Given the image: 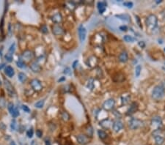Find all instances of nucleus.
Returning a JSON list of instances; mask_svg holds the SVG:
<instances>
[{"instance_id":"4c0bfd02","label":"nucleus","mask_w":165,"mask_h":145,"mask_svg":"<svg viewBox=\"0 0 165 145\" xmlns=\"http://www.w3.org/2000/svg\"><path fill=\"white\" fill-rule=\"evenodd\" d=\"M64 73L65 75H71V68L70 67H65V70H64Z\"/></svg>"},{"instance_id":"f8f14e48","label":"nucleus","mask_w":165,"mask_h":145,"mask_svg":"<svg viewBox=\"0 0 165 145\" xmlns=\"http://www.w3.org/2000/svg\"><path fill=\"white\" fill-rule=\"evenodd\" d=\"M76 139L79 144H81V145H85L89 142V138L84 134H79V136H77Z\"/></svg>"},{"instance_id":"2eb2a0df","label":"nucleus","mask_w":165,"mask_h":145,"mask_svg":"<svg viewBox=\"0 0 165 145\" xmlns=\"http://www.w3.org/2000/svg\"><path fill=\"white\" fill-rule=\"evenodd\" d=\"M53 33L55 35H60L64 33V29L59 25H54L53 26Z\"/></svg>"},{"instance_id":"7ed1b4c3","label":"nucleus","mask_w":165,"mask_h":145,"mask_svg":"<svg viewBox=\"0 0 165 145\" xmlns=\"http://www.w3.org/2000/svg\"><path fill=\"white\" fill-rule=\"evenodd\" d=\"M129 127L132 130H136L139 127L143 126V122L140 119H136V118H132L129 123Z\"/></svg>"},{"instance_id":"1a4fd4ad","label":"nucleus","mask_w":165,"mask_h":145,"mask_svg":"<svg viewBox=\"0 0 165 145\" xmlns=\"http://www.w3.org/2000/svg\"><path fill=\"white\" fill-rule=\"evenodd\" d=\"M78 32H79V40L81 43H83L86 38V35H87V30L86 29L82 26H79L78 29Z\"/></svg>"},{"instance_id":"5fc2aeb1","label":"nucleus","mask_w":165,"mask_h":145,"mask_svg":"<svg viewBox=\"0 0 165 145\" xmlns=\"http://www.w3.org/2000/svg\"><path fill=\"white\" fill-rule=\"evenodd\" d=\"M1 84H2V82H1V80H0V86H1Z\"/></svg>"},{"instance_id":"a878e982","label":"nucleus","mask_w":165,"mask_h":145,"mask_svg":"<svg viewBox=\"0 0 165 145\" xmlns=\"http://www.w3.org/2000/svg\"><path fill=\"white\" fill-rule=\"evenodd\" d=\"M94 79H89L87 81V87L89 89H93L94 88Z\"/></svg>"},{"instance_id":"6e6552de","label":"nucleus","mask_w":165,"mask_h":145,"mask_svg":"<svg viewBox=\"0 0 165 145\" xmlns=\"http://www.w3.org/2000/svg\"><path fill=\"white\" fill-rule=\"evenodd\" d=\"M30 85H31L32 88L36 92H39L43 89V86H42L41 82L38 79H32L30 81Z\"/></svg>"},{"instance_id":"c756f323","label":"nucleus","mask_w":165,"mask_h":145,"mask_svg":"<svg viewBox=\"0 0 165 145\" xmlns=\"http://www.w3.org/2000/svg\"><path fill=\"white\" fill-rule=\"evenodd\" d=\"M141 70H142V66L140 65H138L136 68H135V75H136V77H139L141 73Z\"/></svg>"},{"instance_id":"6e6d98bb","label":"nucleus","mask_w":165,"mask_h":145,"mask_svg":"<svg viewBox=\"0 0 165 145\" xmlns=\"http://www.w3.org/2000/svg\"><path fill=\"white\" fill-rule=\"evenodd\" d=\"M164 51H165V48H164Z\"/></svg>"},{"instance_id":"37998d69","label":"nucleus","mask_w":165,"mask_h":145,"mask_svg":"<svg viewBox=\"0 0 165 145\" xmlns=\"http://www.w3.org/2000/svg\"><path fill=\"white\" fill-rule=\"evenodd\" d=\"M119 29H120V30H121V31H123V32H126L127 30H128V27H127V26H125V25L120 26L119 27Z\"/></svg>"},{"instance_id":"473e14b6","label":"nucleus","mask_w":165,"mask_h":145,"mask_svg":"<svg viewBox=\"0 0 165 145\" xmlns=\"http://www.w3.org/2000/svg\"><path fill=\"white\" fill-rule=\"evenodd\" d=\"M10 127L13 131H16V128H17V123L15 119H13L11 122V124H10Z\"/></svg>"},{"instance_id":"72a5a7b5","label":"nucleus","mask_w":165,"mask_h":145,"mask_svg":"<svg viewBox=\"0 0 165 145\" xmlns=\"http://www.w3.org/2000/svg\"><path fill=\"white\" fill-rule=\"evenodd\" d=\"M62 118L65 121H67L70 119V115L67 112H63L62 114Z\"/></svg>"},{"instance_id":"e433bc0d","label":"nucleus","mask_w":165,"mask_h":145,"mask_svg":"<svg viewBox=\"0 0 165 145\" xmlns=\"http://www.w3.org/2000/svg\"><path fill=\"white\" fill-rule=\"evenodd\" d=\"M123 5L125 6V7H128V8H132L133 7V6H134V4H133V2H124L123 3Z\"/></svg>"},{"instance_id":"f03ea898","label":"nucleus","mask_w":165,"mask_h":145,"mask_svg":"<svg viewBox=\"0 0 165 145\" xmlns=\"http://www.w3.org/2000/svg\"><path fill=\"white\" fill-rule=\"evenodd\" d=\"M157 23H158V18H157V16L154 14H151L147 16V19H146V25L147 26L151 29L152 30H153L156 26H157Z\"/></svg>"},{"instance_id":"c9c22d12","label":"nucleus","mask_w":165,"mask_h":145,"mask_svg":"<svg viewBox=\"0 0 165 145\" xmlns=\"http://www.w3.org/2000/svg\"><path fill=\"white\" fill-rule=\"evenodd\" d=\"M33 134H34V131H33L32 128L29 129L27 132V136L28 138H32V137L33 136Z\"/></svg>"},{"instance_id":"8fccbe9b","label":"nucleus","mask_w":165,"mask_h":145,"mask_svg":"<svg viewBox=\"0 0 165 145\" xmlns=\"http://www.w3.org/2000/svg\"><path fill=\"white\" fill-rule=\"evenodd\" d=\"M31 145H37V142L35 141H32V143H31Z\"/></svg>"},{"instance_id":"de8ad7c7","label":"nucleus","mask_w":165,"mask_h":145,"mask_svg":"<svg viewBox=\"0 0 165 145\" xmlns=\"http://www.w3.org/2000/svg\"><path fill=\"white\" fill-rule=\"evenodd\" d=\"M78 63H79V61H78V60H76V61H75V62L73 63V68H74V69H75V68L76 67V66H77Z\"/></svg>"},{"instance_id":"f3484780","label":"nucleus","mask_w":165,"mask_h":145,"mask_svg":"<svg viewBox=\"0 0 165 145\" xmlns=\"http://www.w3.org/2000/svg\"><path fill=\"white\" fill-rule=\"evenodd\" d=\"M107 2H98V4H97V6H98V11L101 14L103 13L104 11L106 10V8H107Z\"/></svg>"},{"instance_id":"58836bf2","label":"nucleus","mask_w":165,"mask_h":145,"mask_svg":"<svg viewBox=\"0 0 165 145\" xmlns=\"http://www.w3.org/2000/svg\"><path fill=\"white\" fill-rule=\"evenodd\" d=\"M40 31H41L43 33L46 34V33L48 32V28L46 27V25H43V26H42L41 28H40Z\"/></svg>"},{"instance_id":"f704fd0d","label":"nucleus","mask_w":165,"mask_h":145,"mask_svg":"<svg viewBox=\"0 0 165 145\" xmlns=\"http://www.w3.org/2000/svg\"><path fill=\"white\" fill-rule=\"evenodd\" d=\"M15 51H16V43H13L11 45H10V47L8 50V52L10 53V54H13V53L15 52Z\"/></svg>"},{"instance_id":"5701e85b","label":"nucleus","mask_w":165,"mask_h":145,"mask_svg":"<svg viewBox=\"0 0 165 145\" xmlns=\"http://www.w3.org/2000/svg\"><path fill=\"white\" fill-rule=\"evenodd\" d=\"M18 80H19L20 82L24 83L27 81V76L24 73H19L18 75Z\"/></svg>"},{"instance_id":"49530a36","label":"nucleus","mask_w":165,"mask_h":145,"mask_svg":"<svg viewBox=\"0 0 165 145\" xmlns=\"http://www.w3.org/2000/svg\"><path fill=\"white\" fill-rule=\"evenodd\" d=\"M135 18H136V20L137 21V23H138V25L140 28H142V25H141V23H140V19L137 16H135Z\"/></svg>"},{"instance_id":"9b49d317","label":"nucleus","mask_w":165,"mask_h":145,"mask_svg":"<svg viewBox=\"0 0 165 145\" xmlns=\"http://www.w3.org/2000/svg\"><path fill=\"white\" fill-rule=\"evenodd\" d=\"M34 53L30 50H26L22 54V57L26 61H30L34 58Z\"/></svg>"},{"instance_id":"bb28decb","label":"nucleus","mask_w":165,"mask_h":145,"mask_svg":"<svg viewBox=\"0 0 165 145\" xmlns=\"http://www.w3.org/2000/svg\"><path fill=\"white\" fill-rule=\"evenodd\" d=\"M98 136L101 139H106L107 136V134L106 133V132L103 131H101V130H99V131H98Z\"/></svg>"},{"instance_id":"7c9ffc66","label":"nucleus","mask_w":165,"mask_h":145,"mask_svg":"<svg viewBox=\"0 0 165 145\" xmlns=\"http://www.w3.org/2000/svg\"><path fill=\"white\" fill-rule=\"evenodd\" d=\"M4 57H5V59H6V60L7 61V62H11L13 61V54H10V53H9V52L5 54Z\"/></svg>"},{"instance_id":"dca6fc26","label":"nucleus","mask_w":165,"mask_h":145,"mask_svg":"<svg viewBox=\"0 0 165 145\" xmlns=\"http://www.w3.org/2000/svg\"><path fill=\"white\" fill-rule=\"evenodd\" d=\"M51 20L54 23H55V24H59V23H61L62 21V16L61 13H57L54 14V16L51 17Z\"/></svg>"},{"instance_id":"4d7b16f0","label":"nucleus","mask_w":165,"mask_h":145,"mask_svg":"<svg viewBox=\"0 0 165 145\" xmlns=\"http://www.w3.org/2000/svg\"><path fill=\"white\" fill-rule=\"evenodd\" d=\"M164 65H165V63H164Z\"/></svg>"},{"instance_id":"b1692460","label":"nucleus","mask_w":165,"mask_h":145,"mask_svg":"<svg viewBox=\"0 0 165 145\" xmlns=\"http://www.w3.org/2000/svg\"><path fill=\"white\" fill-rule=\"evenodd\" d=\"M123 40L125 42H128V43H134L135 41V38L129 35H125L123 37Z\"/></svg>"},{"instance_id":"ea45409f","label":"nucleus","mask_w":165,"mask_h":145,"mask_svg":"<svg viewBox=\"0 0 165 145\" xmlns=\"http://www.w3.org/2000/svg\"><path fill=\"white\" fill-rule=\"evenodd\" d=\"M22 109H23V111H24V112H27V113L30 112V109H29V108L28 107L27 105H22Z\"/></svg>"},{"instance_id":"c85d7f7f","label":"nucleus","mask_w":165,"mask_h":145,"mask_svg":"<svg viewBox=\"0 0 165 145\" xmlns=\"http://www.w3.org/2000/svg\"><path fill=\"white\" fill-rule=\"evenodd\" d=\"M121 100H122V104L123 105H126L129 103L130 101V96L127 95V96H124L121 97Z\"/></svg>"},{"instance_id":"f257e3e1","label":"nucleus","mask_w":165,"mask_h":145,"mask_svg":"<svg viewBox=\"0 0 165 145\" xmlns=\"http://www.w3.org/2000/svg\"><path fill=\"white\" fill-rule=\"evenodd\" d=\"M165 94V87L164 83L155 87L152 92V97L156 101H159Z\"/></svg>"},{"instance_id":"39448f33","label":"nucleus","mask_w":165,"mask_h":145,"mask_svg":"<svg viewBox=\"0 0 165 145\" xmlns=\"http://www.w3.org/2000/svg\"><path fill=\"white\" fill-rule=\"evenodd\" d=\"M153 136L156 145H161L163 144L164 141V137L161 135V131L160 130H156L153 132Z\"/></svg>"},{"instance_id":"6ab92c4d","label":"nucleus","mask_w":165,"mask_h":145,"mask_svg":"<svg viewBox=\"0 0 165 145\" xmlns=\"http://www.w3.org/2000/svg\"><path fill=\"white\" fill-rule=\"evenodd\" d=\"M4 73L5 74L8 76L10 78H12L13 76L15 75V71L14 69L11 67V66H7L4 69Z\"/></svg>"},{"instance_id":"ddd939ff","label":"nucleus","mask_w":165,"mask_h":145,"mask_svg":"<svg viewBox=\"0 0 165 145\" xmlns=\"http://www.w3.org/2000/svg\"><path fill=\"white\" fill-rule=\"evenodd\" d=\"M87 64L89 67H94L96 66L97 64H98V59L94 56L90 57L89 58H88Z\"/></svg>"},{"instance_id":"864d4df0","label":"nucleus","mask_w":165,"mask_h":145,"mask_svg":"<svg viewBox=\"0 0 165 145\" xmlns=\"http://www.w3.org/2000/svg\"><path fill=\"white\" fill-rule=\"evenodd\" d=\"M4 66V64H2V65H0V69H2V68Z\"/></svg>"},{"instance_id":"423d86ee","label":"nucleus","mask_w":165,"mask_h":145,"mask_svg":"<svg viewBox=\"0 0 165 145\" xmlns=\"http://www.w3.org/2000/svg\"><path fill=\"white\" fill-rule=\"evenodd\" d=\"M4 87L5 89L7 90V92L8 93V95L10 97H14L15 95H16V92H15V89L13 88V87L12 86V84L10 83V82L7 80V79H4Z\"/></svg>"},{"instance_id":"9d476101","label":"nucleus","mask_w":165,"mask_h":145,"mask_svg":"<svg viewBox=\"0 0 165 145\" xmlns=\"http://www.w3.org/2000/svg\"><path fill=\"white\" fill-rule=\"evenodd\" d=\"M123 127V123L120 120H116L113 123L112 125V128H113V131L116 133H118L119 131H120Z\"/></svg>"},{"instance_id":"79ce46f5","label":"nucleus","mask_w":165,"mask_h":145,"mask_svg":"<svg viewBox=\"0 0 165 145\" xmlns=\"http://www.w3.org/2000/svg\"><path fill=\"white\" fill-rule=\"evenodd\" d=\"M5 106V101L3 98H0V107L4 108Z\"/></svg>"},{"instance_id":"0eeeda50","label":"nucleus","mask_w":165,"mask_h":145,"mask_svg":"<svg viewBox=\"0 0 165 145\" xmlns=\"http://www.w3.org/2000/svg\"><path fill=\"white\" fill-rule=\"evenodd\" d=\"M161 124H162V121H161V117H154L151 119V125L153 127L155 128L154 131L160 130Z\"/></svg>"},{"instance_id":"a18cd8bd","label":"nucleus","mask_w":165,"mask_h":145,"mask_svg":"<svg viewBox=\"0 0 165 145\" xmlns=\"http://www.w3.org/2000/svg\"><path fill=\"white\" fill-rule=\"evenodd\" d=\"M138 44H139V46H140L141 48H142L145 47V42H143V41H139Z\"/></svg>"},{"instance_id":"603ef678","label":"nucleus","mask_w":165,"mask_h":145,"mask_svg":"<svg viewBox=\"0 0 165 145\" xmlns=\"http://www.w3.org/2000/svg\"><path fill=\"white\" fill-rule=\"evenodd\" d=\"M10 145H16V143H15V141H12L10 142Z\"/></svg>"},{"instance_id":"aec40b11","label":"nucleus","mask_w":165,"mask_h":145,"mask_svg":"<svg viewBox=\"0 0 165 145\" xmlns=\"http://www.w3.org/2000/svg\"><path fill=\"white\" fill-rule=\"evenodd\" d=\"M100 125L104 127V128H107V129H109L111 126H112V123H111V121L109 119H104V120H102L101 123H100Z\"/></svg>"},{"instance_id":"4468645a","label":"nucleus","mask_w":165,"mask_h":145,"mask_svg":"<svg viewBox=\"0 0 165 145\" xmlns=\"http://www.w3.org/2000/svg\"><path fill=\"white\" fill-rule=\"evenodd\" d=\"M30 68H31V70L35 73H39V72H40V70L42 69L41 66L38 64L37 62H32L30 65Z\"/></svg>"},{"instance_id":"412c9836","label":"nucleus","mask_w":165,"mask_h":145,"mask_svg":"<svg viewBox=\"0 0 165 145\" xmlns=\"http://www.w3.org/2000/svg\"><path fill=\"white\" fill-rule=\"evenodd\" d=\"M137 108H138L137 104L136 103H132L129 109L128 110V111H127V114H128V115H130V114H132L134 112H136V111L137 110Z\"/></svg>"},{"instance_id":"a19ab883","label":"nucleus","mask_w":165,"mask_h":145,"mask_svg":"<svg viewBox=\"0 0 165 145\" xmlns=\"http://www.w3.org/2000/svg\"><path fill=\"white\" fill-rule=\"evenodd\" d=\"M36 135H37V137H38V138H41L42 136H43L42 131H40V130H37V131H36Z\"/></svg>"},{"instance_id":"2f4dec72","label":"nucleus","mask_w":165,"mask_h":145,"mask_svg":"<svg viewBox=\"0 0 165 145\" xmlns=\"http://www.w3.org/2000/svg\"><path fill=\"white\" fill-rule=\"evenodd\" d=\"M16 65H17V66H18L19 68H24V67H26V66H25V64H24V61L22 60V59H18V62H16Z\"/></svg>"},{"instance_id":"a211bd4d","label":"nucleus","mask_w":165,"mask_h":145,"mask_svg":"<svg viewBox=\"0 0 165 145\" xmlns=\"http://www.w3.org/2000/svg\"><path fill=\"white\" fill-rule=\"evenodd\" d=\"M129 59V56H128V53L125 51L121 52L119 55V61L121 62H126Z\"/></svg>"},{"instance_id":"cd10ccee","label":"nucleus","mask_w":165,"mask_h":145,"mask_svg":"<svg viewBox=\"0 0 165 145\" xmlns=\"http://www.w3.org/2000/svg\"><path fill=\"white\" fill-rule=\"evenodd\" d=\"M43 105H44V101L43 100L39 101L35 103V107L37 109H42L43 107Z\"/></svg>"},{"instance_id":"c03bdc74","label":"nucleus","mask_w":165,"mask_h":145,"mask_svg":"<svg viewBox=\"0 0 165 145\" xmlns=\"http://www.w3.org/2000/svg\"><path fill=\"white\" fill-rule=\"evenodd\" d=\"M18 115H19V111H18V110L17 109H15L14 113H13V114L12 116H13L14 118H16V117H17Z\"/></svg>"},{"instance_id":"09e8293b","label":"nucleus","mask_w":165,"mask_h":145,"mask_svg":"<svg viewBox=\"0 0 165 145\" xmlns=\"http://www.w3.org/2000/svg\"><path fill=\"white\" fill-rule=\"evenodd\" d=\"M64 80H65V77H62V78H61L60 79H59L58 81H59V82H61V81H64Z\"/></svg>"},{"instance_id":"20e7f679","label":"nucleus","mask_w":165,"mask_h":145,"mask_svg":"<svg viewBox=\"0 0 165 145\" xmlns=\"http://www.w3.org/2000/svg\"><path fill=\"white\" fill-rule=\"evenodd\" d=\"M115 105V101L114 99L112 98H110V99H108V100H107L106 101H105L103 103V109L105 110V111H111L112 109H114V106Z\"/></svg>"},{"instance_id":"4be33fe9","label":"nucleus","mask_w":165,"mask_h":145,"mask_svg":"<svg viewBox=\"0 0 165 145\" xmlns=\"http://www.w3.org/2000/svg\"><path fill=\"white\" fill-rule=\"evenodd\" d=\"M116 18H118L122 21H126V22H129L130 21V16L127 14H121V15H116L115 16Z\"/></svg>"},{"instance_id":"393cba45","label":"nucleus","mask_w":165,"mask_h":145,"mask_svg":"<svg viewBox=\"0 0 165 145\" xmlns=\"http://www.w3.org/2000/svg\"><path fill=\"white\" fill-rule=\"evenodd\" d=\"M7 109H8V110H9L10 114H11V115H13V113H14L15 109H16V108H15L13 103H9L8 105H7Z\"/></svg>"},{"instance_id":"3c124183","label":"nucleus","mask_w":165,"mask_h":145,"mask_svg":"<svg viewBox=\"0 0 165 145\" xmlns=\"http://www.w3.org/2000/svg\"><path fill=\"white\" fill-rule=\"evenodd\" d=\"M46 145H51V143H50V141H49V140L46 141Z\"/></svg>"}]
</instances>
